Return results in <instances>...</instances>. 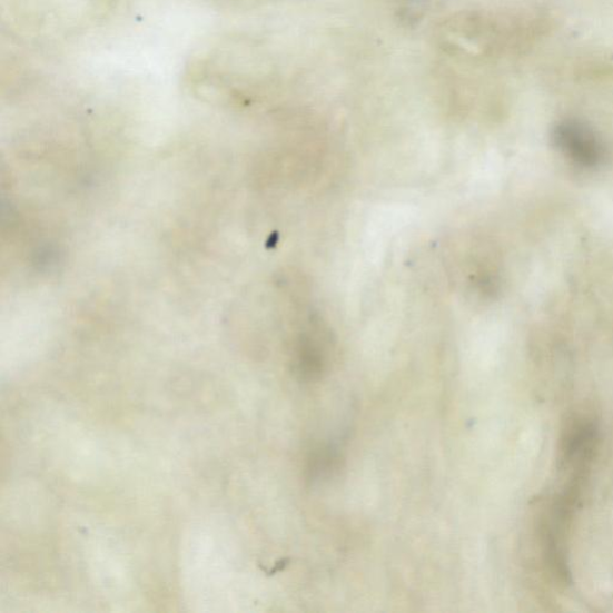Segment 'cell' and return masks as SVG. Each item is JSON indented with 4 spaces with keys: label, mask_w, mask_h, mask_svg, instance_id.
Here are the masks:
<instances>
[{
    "label": "cell",
    "mask_w": 613,
    "mask_h": 613,
    "mask_svg": "<svg viewBox=\"0 0 613 613\" xmlns=\"http://www.w3.org/2000/svg\"><path fill=\"white\" fill-rule=\"evenodd\" d=\"M552 144L561 159L579 170L599 169L606 159L602 138L577 119L558 121L552 131Z\"/></svg>",
    "instance_id": "1"
},
{
    "label": "cell",
    "mask_w": 613,
    "mask_h": 613,
    "mask_svg": "<svg viewBox=\"0 0 613 613\" xmlns=\"http://www.w3.org/2000/svg\"><path fill=\"white\" fill-rule=\"evenodd\" d=\"M332 366L327 342L319 336L304 334L297 339L293 356V373L298 382L318 383Z\"/></svg>",
    "instance_id": "2"
},
{
    "label": "cell",
    "mask_w": 613,
    "mask_h": 613,
    "mask_svg": "<svg viewBox=\"0 0 613 613\" xmlns=\"http://www.w3.org/2000/svg\"><path fill=\"white\" fill-rule=\"evenodd\" d=\"M342 448L334 443H326L312 448L306 458L305 476L312 485L334 479L343 467Z\"/></svg>",
    "instance_id": "3"
}]
</instances>
